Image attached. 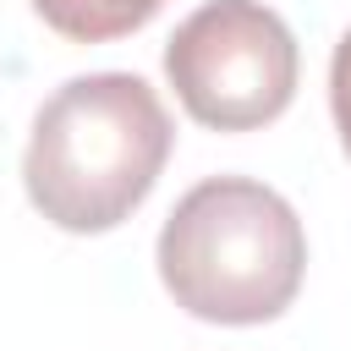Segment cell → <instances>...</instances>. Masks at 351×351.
Returning a JSON list of instances; mask_svg holds the SVG:
<instances>
[{"label": "cell", "mask_w": 351, "mask_h": 351, "mask_svg": "<svg viewBox=\"0 0 351 351\" xmlns=\"http://www.w3.org/2000/svg\"><path fill=\"white\" fill-rule=\"evenodd\" d=\"M176 126L165 99L132 71H88L60 82L27 132L22 186L27 203L71 230H115L159 181Z\"/></svg>", "instance_id": "obj_1"}, {"label": "cell", "mask_w": 351, "mask_h": 351, "mask_svg": "<svg viewBox=\"0 0 351 351\" xmlns=\"http://www.w3.org/2000/svg\"><path fill=\"white\" fill-rule=\"evenodd\" d=\"M159 280L203 324H269L307 274V230L296 208L252 176H208L170 208L159 230Z\"/></svg>", "instance_id": "obj_2"}, {"label": "cell", "mask_w": 351, "mask_h": 351, "mask_svg": "<svg viewBox=\"0 0 351 351\" xmlns=\"http://www.w3.org/2000/svg\"><path fill=\"white\" fill-rule=\"evenodd\" d=\"M181 110L214 132H252L291 110L302 55L285 16L263 0H208L165 44Z\"/></svg>", "instance_id": "obj_3"}, {"label": "cell", "mask_w": 351, "mask_h": 351, "mask_svg": "<svg viewBox=\"0 0 351 351\" xmlns=\"http://www.w3.org/2000/svg\"><path fill=\"white\" fill-rule=\"evenodd\" d=\"M44 27H55L60 38H77V44H110V38H126L137 33L143 22H154V11L165 0H27Z\"/></svg>", "instance_id": "obj_4"}, {"label": "cell", "mask_w": 351, "mask_h": 351, "mask_svg": "<svg viewBox=\"0 0 351 351\" xmlns=\"http://www.w3.org/2000/svg\"><path fill=\"white\" fill-rule=\"evenodd\" d=\"M329 110H335L340 148H346V159H351V27L340 33L335 60H329Z\"/></svg>", "instance_id": "obj_5"}]
</instances>
